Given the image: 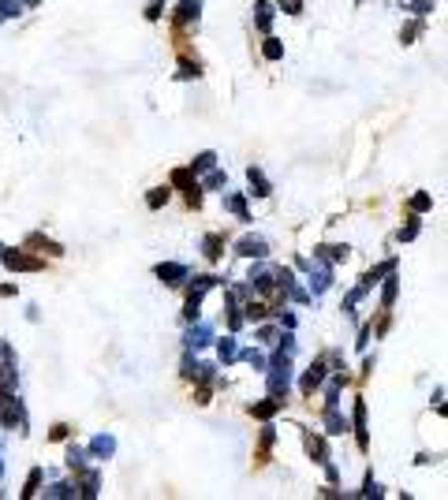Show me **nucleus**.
Masks as SVG:
<instances>
[{
	"label": "nucleus",
	"instance_id": "nucleus-16",
	"mask_svg": "<svg viewBox=\"0 0 448 500\" xmlns=\"http://www.w3.org/2000/svg\"><path fill=\"white\" fill-rule=\"evenodd\" d=\"M224 206H228V209H232V213H239V217L246 220V206H243V198H228V202H224Z\"/></svg>",
	"mask_w": 448,
	"mask_h": 500
},
{
	"label": "nucleus",
	"instance_id": "nucleus-12",
	"mask_svg": "<svg viewBox=\"0 0 448 500\" xmlns=\"http://www.w3.org/2000/svg\"><path fill=\"white\" fill-rule=\"evenodd\" d=\"M206 258H221V235H209L206 239Z\"/></svg>",
	"mask_w": 448,
	"mask_h": 500
},
{
	"label": "nucleus",
	"instance_id": "nucleus-4",
	"mask_svg": "<svg viewBox=\"0 0 448 500\" xmlns=\"http://www.w3.org/2000/svg\"><path fill=\"white\" fill-rule=\"evenodd\" d=\"M239 254L243 258H265V254H269V246H265V239H254L251 235V239H243V243H239Z\"/></svg>",
	"mask_w": 448,
	"mask_h": 500
},
{
	"label": "nucleus",
	"instance_id": "nucleus-13",
	"mask_svg": "<svg viewBox=\"0 0 448 500\" xmlns=\"http://www.w3.org/2000/svg\"><path fill=\"white\" fill-rule=\"evenodd\" d=\"M221 359H224V362L235 359V340H232V336H228V340H221Z\"/></svg>",
	"mask_w": 448,
	"mask_h": 500
},
{
	"label": "nucleus",
	"instance_id": "nucleus-17",
	"mask_svg": "<svg viewBox=\"0 0 448 500\" xmlns=\"http://www.w3.org/2000/svg\"><path fill=\"white\" fill-rule=\"evenodd\" d=\"M269 19H273L269 4H262V8H258V26H262V30H269Z\"/></svg>",
	"mask_w": 448,
	"mask_h": 500
},
{
	"label": "nucleus",
	"instance_id": "nucleus-3",
	"mask_svg": "<svg viewBox=\"0 0 448 500\" xmlns=\"http://www.w3.org/2000/svg\"><path fill=\"white\" fill-rule=\"evenodd\" d=\"M321 381H325V362H314V366L307 370V377H303V392H307V396H310V392L318 388Z\"/></svg>",
	"mask_w": 448,
	"mask_h": 500
},
{
	"label": "nucleus",
	"instance_id": "nucleus-21",
	"mask_svg": "<svg viewBox=\"0 0 448 500\" xmlns=\"http://www.w3.org/2000/svg\"><path fill=\"white\" fill-rule=\"evenodd\" d=\"M37 482H41V470H34V474H30V482H26V489H23V493H26V496H34Z\"/></svg>",
	"mask_w": 448,
	"mask_h": 500
},
{
	"label": "nucleus",
	"instance_id": "nucleus-9",
	"mask_svg": "<svg viewBox=\"0 0 448 500\" xmlns=\"http://www.w3.org/2000/svg\"><path fill=\"white\" fill-rule=\"evenodd\" d=\"M187 343H190V347H202V343H209V329H206V325H202V329H190V332H187Z\"/></svg>",
	"mask_w": 448,
	"mask_h": 500
},
{
	"label": "nucleus",
	"instance_id": "nucleus-5",
	"mask_svg": "<svg viewBox=\"0 0 448 500\" xmlns=\"http://www.w3.org/2000/svg\"><path fill=\"white\" fill-rule=\"evenodd\" d=\"M157 276H161L165 284H172V287H176V284H183L187 269H183V265H161V269H157Z\"/></svg>",
	"mask_w": 448,
	"mask_h": 500
},
{
	"label": "nucleus",
	"instance_id": "nucleus-24",
	"mask_svg": "<svg viewBox=\"0 0 448 500\" xmlns=\"http://www.w3.org/2000/svg\"><path fill=\"white\" fill-rule=\"evenodd\" d=\"M411 8H415V12H418V15H426V12H430V8H433V0H415V4H411Z\"/></svg>",
	"mask_w": 448,
	"mask_h": 500
},
{
	"label": "nucleus",
	"instance_id": "nucleus-7",
	"mask_svg": "<svg viewBox=\"0 0 448 500\" xmlns=\"http://www.w3.org/2000/svg\"><path fill=\"white\" fill-rule=\"evenodd\" d=\"M198 0H183V4H179V23H190V19H198Z\"/></svg>",
	"mask_w": 448,
	"mask_h": 500
},
{
	"label": "nucleus",
	"instance_id": "nucleus-25",
	"mask_svg": "<svg viewBox=\"0 0 448 500\" xmlns=\"http://www.w3.org/2000/svg\"><path fill=\"white\" fill-rule=\"evenodd\" d=\"M280 53H284V49H280V45H276V41H269V45H265V56H269V60H276V56H280Z\"/></svg>",
	"mask_w": 448,
	"mask_h": 500
},
{
	"label": "nucleus",
	"instance_id": "nucleus-11",
	"mask_svg": "<svg viewBox=\"0 0 448 500\" xmlns=\"http://www.w3.org/2000/svg\"><path fill=\"white\" fill-rule=\"evenodd\" d=\"M307 448H310V456H318V463H325V440L321 437H307Z\"/></svg>",
	"mask_w": 448,
	"mask_h": 500
},
{
	"label": "nucleus",
	"instance_id": "nucleus-19",
	"mask_svg": "<svg viewBox=\"0 0 448 500\" xmlns=\"http://www.w3.org/2000/svg\"><path fill=\"white\" fill-rule=\"evenodd\" d=\"M228 179H224V172H209V179H206V187H224Z\"/></svg>",
	"mask_w": 448,
	"mask_h": 500
},
{
	"label": "nucleus",
	"instance_id": "nucleus-22",
	"mask_svg": "<svg viewBox=\"0 0 448 500\" xmlns=\"http://www.w3.org/2000/svg\"><path fill=\"white\" fill-rule=\"evenodd\" d=\"M179 75H183V79H190V75H198V64L183 60V64H179Z\"/></svg>",
	"mask_w": 448,
	"mask_h": 500
},
{
	"label": "nucleus",
	"instance_id": "nucleus-6",
	"mask_svg": "<svg viewBox=\"0 0 448 500\" xmlns=\"http://www.w3.org/2000/svg\"><path fill=\"white\" fill-rule=\"evenodd\" d=\"M246 176H251V187H254L251 194H258V198H265V194H269V183H265V176H262L258 168H251Z\"/></svg>",
	"mask_w": 448,
	"mask_h": 500
},
{
	"label": "nucleus",
	"instance_id": "nucleus-1",
	"mask_svg": "<svg viewBox=\"0 0 448 500\" xmlns=\"http://www.w3.org/2000/svg\"><path fill=\"white\" fill-rule=\"evenodd\" d=\"M4 265L8 269H41L37 258H26L23 250H4Z\"/></svg>",
	"mask_w": 448,
	"mask_h": 500
},
{
	"label": "nucleus",
	"instance_id": "nucleus-14",
	"mask_svg": "<svg viewBox=\"0 0 448 500\" xmlns=\"http://www.w3.org/2000/svg\"><path fill=\"white\" fill-rule=\"evenodd\" d=\"M246 317H251V321H262L265 317V303H251L246 306Z\"/></svg>",
	"mask_w": 448,
	"mask_h": 500
},
{
	"label": "nucleus",
	"instance_id": "nucleus-23",
	"mask_svg": "<svg viewBox=\"0 0 448 500\" xmlns=\"http://www.w3.org/2000/svg\"><path fill=\"white\" fill-rule=\"evenodd\" d=\"M161 202H168V190H154V194H150V206H154V209L161 206Z\"/></svg>",
	"mask_w": 448,
	"mask_h": 500
},
{
	"label": "nucleus",
	"instance_id": "nucleus-20",
	"mask_svg": "<svg viewBox=\"0 0 448 500\" xmlns=\"http://www.w3.org/2000/svg\"><path fill=\"white\" fill-rule=\"evenodd\" d=\"M246 362H251V366H254V370H265V359H262V355H258V351H246Z\"/></svg>",
	"mask_w": 448,
	"mask_h": 500
},
{
	"label": "nucleus",
	"instance_id": "nucleus-15",
	"mask_svg": "<svg viewBox=\"0 0 448 500\" xmlns=\"http://www.w3.org/2000/svg\"><path fill=\"white\" fill-rule=\"evenodd\" d=\"M213 165H217V157H213V153H198V161H194V168H202V172H206V168H213Z\"/></svg>",
	"mask_w": 448,
	"mask_h": 500
},
{
	"label": "nucleus",
	"instance_id": "nucleus-8",
	"mask_svg": "<svg viewBox=\"0 0 448 500\" xmlns=\"http://www.w3.org/2000/svg\"><path fill=\"white\" fill-rule=\"evenodd\" d=\"M280 403H284V399H276V396H273L269 403H254V407H251V411H254V418H269V415H273V411H276V407H280Z\"/></svg>",
	"mask_w": 448,
	"mask_h": 500
},
{
	"label": "nucleus",
	"instance_id": "nucleus-2",
	"mask_svg": "<svg viewBox=\"0 0 448 500\" xmlns=\"http://www.w3.org/2000/svg\"><path fill=\"white\" fill-rule=\"evenodd\" d=\"M172 183L187 190L190 206H198V183H194V179H190V172H187V168H176V172H172Z\"/></svg>",
	"mask_w": 448,
	"mask_h": 500
},
{
	"label": "nucleus",
	"instance_id": "nucleus-26",
	"mask_svg": "<svg viewBox=\"0 0 448 500\" xmlns=\"http://www.w3.org/2000/svg\"><path fill=\"white\" fill-rule=\"evenodd\" d=\"M280 8H288V12L295 15V12H299V8H303V0H280Z\"/></svg>",
	"mask_w": 448,
	"mask_h": 500
},
{
	"label": "nucleus",
	"instance_id": "nucleus-10",
	"mask_svg": "<svg viewBox=\"0 0 448 500\" xmlns=\"http://www.w3.org/2000/svg\"><path fill=\"white\" fill-rule=\"evenodd\" d=\"M112 448H116V440H112V437H97V440H93V456H112Z\"/></svg>",
	"mask_w": 448,
	"mask_h": 500
},
{
	"label": "nucleus",
	"instance_id": "nucleus-27",
	"mask_svg": "<svg viewBox=\"0 0 448 500\" xmlns=\"http://www.w3.org/2000/svg\"><path fill=\"white\" fill-rule=\"evenodd\" d=\"M0 470H4V467H0Z\"/></svg>",
	"mask_w": 448,
	"mask_h": 500
},
{
	"label": "nucleus",
	"instance_id": "nucleus-18",
	"mask_svg": "<svg viewBox=\"0 0 448 500\" xmlns=\"http://www.w3.org/2000/svg\"><path fill=\"white\" fill-rule=\"evenodd\" d=\"M82 459H86V456H82V448H71V452H68V467L79 470V467H82Z\"/></svg>",
	"mask_w": 448,
	"mask_h": 500
}]
</instances>
